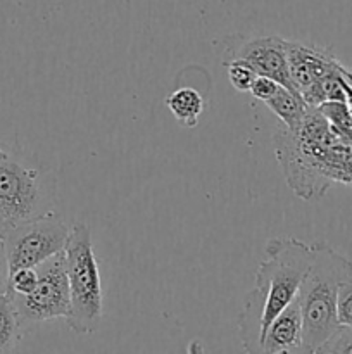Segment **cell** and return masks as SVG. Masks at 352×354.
I'll return each mask as SVG.
<instances>
[{"label":"cell","mask_w":352,"mask_h":354,"mask_svg":"<svg viewBox=\"0 0 352 354\" xmlns=\"http://www.w3.org/2000/svg\"><path fill=\"white\" fill-rule=\"evenodd\" d=\"M273 142L283 176L300 199H321L333 183L352 187V144L317 107H309L295 128H276Z\"/></svg>","instance_id":"6da1fadb"},{"label":"cell","mask_w":352,"mask_h":354,"mask_svg":"<svg viewBox=\"0 0 352 354\" xmlns=\"http://www.w3.org/2000/svg\"><path fill=\"white\" fill-rule=\"evenodd\" d=\"M259 265L255 286L245 297L238 317V334L245 351L262 353V339L273 318L297 297L314 259L313 245L293 237L271 239Z\"/></svg>","instance_id":"7a4b0ae2"},{"label":"cell","mask_w":352,"mask_h":354,"mask_svg":"<svg viewBox=\"0 0 352 354\" xmlns=\"http://www.w3.org/2000/svg\"><path fill=\"white\" fill-rule=\"evenodd\" d=\"M314 259L297 292L302 315V349L317 353L340 325L337 320L338 287L352 277V261L324 242L313 244Z\"/></svg>","instance_id":"3957f363"},{"label":"cell","mask_w":352,"mask_h":354,"mask_svg":"<svg viewBox=\"0 0 352 354\" xmlns=\"http://www.w3.org/2000/svg\"><path fill=\"white\" fill-rule=\"evenodd\" d=\"M64 258L71 296V310L66 324L76 334H93L102 322L104 294L92 232L85 223L71 227L64 245Z\"/></svg>","instance_id":"277c9868"},{"label":"cell","mask_w":352,"mask_h":354,"mask_svg":"<svg viewBox=\"0 0 352 354\" xmlns=\"http://www.w3.org/2000/svg\"><path fill=\"white\" fill-rule=\"evenodd\" d=\"M54 204L55 182L50 171L28 168L9 156L0 159V214L7 225L52 213Z\"/></svg>","instance_id":"5b68a950"},{"label":"cell","mask_w":352,"mask_h":354,"mask_svg":"<svg viewBox=\"0 0 352 354\" xmlns=\"http://www.w3.org/2000/svg\"><path fill=\"white\" fill-rule=\"evenodd\" d=\"M286 55L293 88L307 106L320 107L328 100L345 102L342 64L331 48L286 40Z\"/></svg>","instance_id":"8992f818"},{"label":"cell","mask_w":352,"mask_h":354,"mask_svg":"<svg viewBox=\"0 0 352 354\" xmlns=\"http://www.w3.org/2000/svg\"><path fill=\"white\" fill-rule=\"evenodd\" d=\"M71 228L52 213L33 220L9 225L2 241L10 272L19 268H37L52 256L64 251Z\"/></svg>","instance_id":"52a82bcc"},{"label":"cell","mask_w":352,"mask_h":354,"mask_svg":"<svg viewBox=\"0 0 352 354\" xmlns=\"http://www.w3.org/2000/svg\"><path fill=\"white\" fill-rule=\"evenodd\" d=\"M37 289L26 296L10 294L23 327L64 318L71 310L69 280L66 273L64 251L37 266Z\"/></svg>","instance_id":"ba28073f"},{"label":"cell","mask_w":352,"mask_h":354,"mask_svg":"<svg viewBox=\"0 0 352 354\" xmlns=\"http://www.w3.org/2000/svg\"><path fill=\"white\" fill-rule=\"evenodd\" d=\"M240 59L251 66L257 75L268 76L278 82L280 85L293 88L289 69V55H286V40L278 35H264L242 40L238 45L226 48L224 62ZM297 92V90H295Z\"/></svg>","instance_id":"9c48e42d"},{"label":"cell","mask_w":352,"mask_h":354,"mask_svg":"<svg viewBox=\"0 0 352 354\" xmlns=\"http://www.w3.org/2000/svg\"><path fill=\"white\" fill-rule=\"evenodd\" d=\"M300 349H302V315L295 297L269 324L262 339V353H300Z\"/></svg>","instance_id":"30bf717a"},{"label":"cell","mask_w":352,"mask_h":354,"mask_svg":"<svg viewBox=\"0 0 352 354\" xmlns=\"http://www.w3.org/2000/svg\"><path fill=\"white\" fill-rule=\"evenodd\" d=\"M264 104L280 118L282 124H285L286 128H295L311 107L307 106L299 92L286 88L283 85H280L275 95L266 100Z\"/></svg>","instance_id":"8fae6325"},{"label":"cell","mask_w":352,"mask_h":354,"mask_svg":"<svg viewBox=\"0 0 352 354\" xmlns=\"http://www.w3.org/2000/svg\"><path fill=\"white\" fill-rule=\"evenodd\" d=\"M23 324L19 320L12 296L9 292L0 296V354L12 353L23 337Z\"/></svg>","instance_id":"7c38bea8"},{"label":"cell","mask_w":352,"mask_h":354,"mask_svg":"<svg viewBox=\"0 0 352 354\" xmlns=\"http://www.w3.org/2000/svg\"><path fill=\"white\" fill-rule=\"evenodd\" d=\"M166 104H168V109L171 111L176 121H179V123L188 128L195 127L200 113L204 111V99L193 88L175 90L166 99Z\"/></svg>","instance_id":"4fadbf2b"},{"label":"cell","mask_w":352,"mask_h":354,"mask_svg":"<svg viewBox=\"0 0 352 354\" xmlns=\"http://www.w3.org/2000/svg\"><path fill=\"white\" fill-rule=\"evenodd\" d=\"M317 109L323 113V116L335 128V131L344 140L352 144V114L349 113L345 102H342V100H328V102L321 104Z\"/></svg>","instance_id":"5bb4252c"},{"label":"cell","mask_w":352,"mask_h":354,"mask_svg":"<svg viewBox=\"0 0 352 354\" xmlns=\"http://www.w3.org/2000/svg\"><path fill=\"white\" fill-rule=\"evenodd\" d=\"M228 68V80H230L231 86L238 92H251V86L254 83L257 73L251 68L248 64H245L240 59H235V61L224 62Z\"/></svg>","instance_id":"9a60e30c"},{"label":"cell","mask_w":352,"mask_h":354,"mask_svg":"<svg viewBox=\"0 0 352 354\" xmlns=\"http://www.w3.org/2000/svg\"><path fill=\"white\" fill-rule=\"evenodd\" d=\"M38 270L37 268H19L10 272L9 292L17 296H26L37 289Z\"/></svg>","instance_id":"2e32d148"},{"label":"cell","mask_w":352,"mask_h":354,"mask_svg":"<svg viewBox=\"0 0 352 354\" xmlns=\"http://www.w3.org/2000/svg\"><path fill=\"white\" fill-rule=\"evenodd\" d=\"M337 320L338 325L352 327V277L345 279L338 287Z\"/></svg>","instance_id":"e0dca14e"},{"label":"cell","mask_w":352,"mask_h":354,"mask_svg":"<svg viewBox=\"0 0 352 354\" xmlns=\"http://www.w3.org/2000/svg\"><path fill=\"white\" fill-rule=\"evenodd\" d=\"M317 353H352V327L340 325Z\"/></svg>","instance_id":"ac0fdd59"},{"label":"cell","mask_w":352,"mask_h":354,"mask_svg":"<svg viewBox=\"0 0 352 354\" xmlns=\"http://www.w3.org/2000/svg\"><path fill=\"white\" fill-rule=\"evenodd\" d=\"M278 86H280V83L275 82L273 78L257 75L255 76L254 83H252V86H251V93L254 99L266 102V100H269L273 95H275L276 90H278Z\"/></svg>","instance_id":"d6986e66"},{"label":"cell","mask_w":352,"mask_h":354,"mask_svg":"<svg viewBox=\"0 0 352 354\" xmlns=\"http://www.w3.org/2000/svg\"><path fill=\"white\" fill-rule=\"evenodd\" d=\"M9 279H10L9 261H7L3 241L0 239V296H3V294L9 292Z\"/></svg>","instance_id":"ffe728a7"},{"label":"cell","mask_w":352,"mask_h":354,"mask_svg":"<svg viewBox=\"0 0 352 354\" xmlns=\"http://www.w3.org/2000/svg\"><path fill=\"white\" fill-rule=\"evenodd\" d=\"M344 92H345V106H347L349 113L352 114V83H349L344 78Z\"/></svg>","instance_id":"44dd1931"},{"label":"cell","mask_w":352,"mask_h":354,"mask_svg":"<svg viewBox=\"0 0 352 354\" xmlns=\"http://www.w3.org/2000/svg\"><path fill=\"white\" fill-rule=\"evenodd\" d=\"M342 76H344L349 83H352V68L344 64V68H342Z\"/></svg>","instance_id":"7402d4cb"},{"label":"cell","mask_w":352,"mask_h":354,"mask_svg":"<svg viewBox=\"0 0 352 354\" xmlns=\"http://www.w3.org/2000/svg\"><path fill=\"white\" fill-rule=\"evenodd\" d=\"M7 227H9V225H7V221L3 220V216H2V214H0V239H2L3 232L7 230Z\"/></svg>","instance_id":"603a6c76"},{"label":"cell","mask_w":352,"mask_h":354,"mask_svg":"<svg viewBox=\"0 0 352 354\" xmlns=\"http://www.w3.org/2000/svg\"><path fill=\"white\" fill-rule=\"evenodd\" d=\"M7 156H9V154H7V152H6V151H3V147H2V145H0V159L7 158Z\"/></svg>","instance_id":"cb8c5ba5"}]
</instances>
